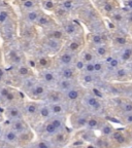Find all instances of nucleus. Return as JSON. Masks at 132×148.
<instances>
[{"mask_svg": "<svg viewBox=\"0 0 132 148\" xmlns=\"http://www.w3.org/2000/svg\"><path fill=\"white\" fill-rule=\"evenodd\" d=\"M6 44L7 47L3 51V57L7 65H9L10 67H16L26 63L24 51L18 44H15L12 42H6Z\"/></svg>", "mask_w": 132, "mask_h": 148, "instance_id": "nucleus-1", "label": "nucleus"}, {"mask_svg": "<svg viewBox=\"0 0 132 148\" xmlns=\"http://www.w3.org/2000/svg\"><path fill=\"white\" fill-rule=\"evenodd\" d=\"M0 96L4 100L5 106L14 104H24L21 90H18L17 88L7 84L0 86Z\"/></svg>", "mask_w": 132, "mask_h": 148, "instance_id": "nucleus-2", "label": "nucleus"}, {"mask_svg": "<svg viewBox=\"0 0 132 148\" xmlns=\"http://www.w3.org/2000/svg\"><path fill=\"white\" fill-rule=\"evenodd\" d=\"M40 101H30L24 102L23 110H24V118L27 120V123L30 125L35 127L38 125V111H39Z\"/></svg>", "mask_w": 132, "mask_h": 148, "instance_id": "nucleus-3", "label": "nucleus"}, {"mask_svg": "<svg viewBox=\"0 0 132 148\" xmlns=\"http://www.w3.org/2000/svg\"><path fill=\"white\" fill-rule=\"evenodd\" d=\"M82 103L91 113L98 114L103 110V103H102L101 99L95 97L90 92H85L83 98H82Z\"/></svg>", "mask_w": 132, "mask_h": 148, "instance_id": "nucleus-4", "label": "nucleus"}, {"mask_svg": "<svg viewBox=\"0 0 132 148\" xmlns=\"http://www.w3.org/2000/svg\"><path fill=\"white\" fill-rule=\"evenodd\" d=\"M64 42L65 41H62V40L53 39V38L44 36L41 40V43H40V47H41L40 49L50 56L57 55L62 51Z\"/></svg>", "mask_w": 132, "mask_h": 148, "instance_id": "nucleus-5", "label": "nucleus"}, {"mask_svg": "<svg viewBox=\"0 0 132 148\" xmlns=\"http://www.w3.org/2000/svg\"><path fill=\"white\" fill-rule=\"evenodd\" d=\"M91 112H89L88 110H77L74 111L73 113H71L70 115V123H71L72 129L74 130H82L85 129L88 121L89 117L91 115Z\"/></svg>", "mask_w": 132, "mask_h": 148, "instance_id": "nucleus-6", "label": "nucleus"}, {"mask_svg": "<svg viewBox=\"0 0 132 148\" xmlns=\"http://www.w3.org/2000/svg\"><path fill=\"white\" fill-rule=\"evenodd\" d=\"M77 57L79 55L77 53L62 49L60 53H57V57L54 58V66H56V68L64 67V66H73Z\"/></svg>", "mask_w": 132, "mask_h": 148, "instance_id": "nucleus-7", "label": "nucleus"}, {"mask_svg": "<svg viewBox=\"0 0 132 148\" xmlns=\"http://www.w3.org/2000/svg\"><path fill=\"white\" fill-rule=\"evenodd\" d=\"M84 46H85V37H84L83 33V34H79L77 36L71 37L67 41H65L62 49H65V51H68L70 53L79 55L84 49Z\"/></svg>", "mask_w": 132, "mask_h": 148, "instance_id": "nucleus-8", "label": "nucleus"}, {"mask_svg": "<svg viewBox=\"0 0 132 148\" xmlns=\"http://www.w3.org/2000/svg\"><path fill=\"white\" fill-rule=\"evenodd\" d=\"M17 28H18V25L14 18L0 26V33L5 42L14 41L17 33Z\"/></svg>", "mask_w": 132, "mask_h": 148, "instance_id": "nucleus-9", "label": "nucleus"}, {"mask_svg": "<svg viewBox=\"0 0 132 148\" xmlns=\"http://www.w3.org/2000/svg\"><path fill=\"white\" fill-rule=\"evenodd\" d=\"M58 77L59 76L57 74V71H56V69H53V68L39 70V74H38L39 81L44 83L48 88H55Z\"/></svg>", "mask_w": 132, "mask_h": 148, "instance_id": "nucleus-10", "label": "nucleus"}, {"mask_svg": "<svg viewBox=\"0 0 132 148\" xmlns=\"http://www.w3.org/2000/svg\"><path fill=\"white\" fill-rule=\"evenodd\" d=\"M70 139H71V132H69L67 129H65L56 133L49 140L56 148H64L70 142Z\"/></svg>", "mask_w": 132, "mask_h": 148, "instance_id": "nucleus-11", "label": "nucleus"}, {"mask_svg": "<svg viewBox=\"0 0 132 148\" xmlns=\"http://www.w3.org/2000/svg\"><path fill=\"white\" fill-rule=\"evenodd\" d=\"M63 94H64L65 102L68 105H73L77 104V102L82 101V98H83L84 94H85V90L82 88V86L79 83L77 86H73L69 90L63 92Z\"/></svg>", "mask_w": 132, "mask_h": 148, "instance_id": "nucleus-12", "label": "nucleus"}, {"mask_svg": "<svg viewBox=\"0 0 132 148\" xmlns=\"http://www.w3.org/2000/svg\"><path fill=\"white\" fill-rule=\"evenodd\" d=\"M4 119L7 120H16L24 118L23 104H14L4 107L3 110Z\"/></svg>", "mask_w": 132, "mask_h": 148, "instance_id": "nucleus-13", "label": "nucleus"}, {"mask_svg": "<svg viewBox=\"0 0 132 148\" xmlns=\"http://www.w3.org/2000/svg\"><path fill=\"white\" fill-rule=\"evenodd\" d=\"M3 127H7L9 129H12V131L17 133V134H21V133H25L27 131H30L31 127L30 125L27 123V120L25 118L22 119H16V120H3Z\"/></svg>", "mask_w": 132, "mask_h": 148, "instance_id": "nucleus-14", "label": "nucleus"}, {"mask_svg": "<svg viewBox=\"0 0 132 148\" xmlns=\"http://www.w3.org/2000/svg\"><path fill=\"white\" fill-rule=\"evenodd\" d=\"M30 75H33V71L26 63L19 65V66H16V67H12V74H10V76L15 80H19L20 83L22 82L23 79H25L28 76H30Z\"/></svg>", "mask_w": 132, "mask_h": 148, "instance_id": "nucleus-15", "label": "nucleus"}, {"mask_svg": "<svg viewBox=\"0 0 132 148\" xmlns=\"http://www.w3.org/2000/svg\"><path fill=\"white\" fill-rule=\"evenodd\" d=\"M61 29L63 30L66 37L71 38V37L77 36L79 34H83V28L79 23L74 21H64L63 25L61 26Z\"/></svg>", "mask_w": 132, "mask_h": 148, "instance_id": "nucleus-16", "label": "nucleus"}, {"mask_svg": "<svg viewBox=\"0 0 132 148\" xmlns=\"http://www.w3.org/2000/svg\"><path fill=\"white\" fill-rule=\"evenodd\" d=\"M48 90H49V88L44 83L39 81L26 94V96L28 98H30L31 100H34V101H42L44 99V96H46Z\"/></svg>", "mask_w": 132, "mask_h": 148, "instance_id": "nucleus-17", "label": "nucleus"}, {"mask_svg": "<svg viewBox=\"0 0 132 148\" xmlns=\"http://www.w3.org/2000/svg\"><path fill=\"white\" fill-rule=\"evenodd\" d=\"M34 59L36 61V68L38 70L49 69L54 66V59L51 58V56L46 53L40 49V51L37 55L34 56Z\"/></svg>", "mask_w": 132, "mask_h": 148, "instance_id": "nucleus-18", "label": "nucleus"}, {"mask_svg": "<svg viewBox=\"0 0 132 148\" xmlns=\"http://www.w3.org/2000/svg\"><path fill=\"white\" fill-rule=\"evenodd\" d=\"M56 71H57L58 76L61 78L71 79V80H79V72L73 66L58 67L56 68Z\"/></svg>", "mask_w": 132, "mask_h": 148, "instance_id": "nucleus-19", "label": "nucleus"}, {"mask_svg": "<svg viewBox=\"0 0 132 148\" xmlns=\"http://www.w3.org/2000/svg\"><path fill=\"white\" fill-rule=\"evenodd\" d=\"M42 101L46 102L49 104H51V103H58V102H64V94L55 88H49L46 96H44V99Z\"/></svg>", "mask_w": 132, "mask_h": 148, "instance_id": "nucleus-20", "label": "nucleus"}, {"mask_svg": "<svg viewBox=\"0 0 132 148\" xmlns=\"http://www.w3.org/2000/svg\"><path fill=\"white\" fill-rule=\"evenodd\" d=\"M50 109H51L52 116L54 115H68L70 112V107L66 102H58V103H51Z\"/></svg>", "mask_w": 132, "mask_h": 148, "instance_id": "nucleus-21", "label": "nucleus"}, {"mask_svg": "<svg viewBox=\"0 0 132 148\" xmlns=\"http://www.w3.org/2000/svg\"><path fill=\"white\" fill-rule=\"evenodd\" d=\"M105 123L106 121L102 117H100L99 115H97V114H91L88 121H87V125L85 129L90 130V131H98V130L101 129V127Z\"/></svg>", "mask_w": 132, "mask_h": 148, "instance_id": "nucleus-22", "label": "nucleus"}, {"mask_svg": "<svg viewBox=\"0 0 132 148\" xmlns=\"http://www.w3.org/2000/svg\"><path fill=\"white\" fill-rule=\"evenodd\" d=\"M42 12L39 8L33 9L30 12H26L22 14V23L23 24H29V25H35L40 16Z\"/></svg>", "mask_w": 132, "mask_h": 148, "instance_id": "nucleus-23", "label": "nucleus"}, {"mask_svg": "<svg viewBox=\"0 0 132 148\" xmlns=\"http://www.w3.org/2000/svg\"><path fill=\"white\" fill-rule=\"evenodd\" d=\"M77 84H79V80H71V79H65V78L58 77L55 88H57V90L62 92H67V90H69L70 88H72L73 86H77Z\"/></svg>", "mask_w": 132, "mask_h": 148, "instance_id": "nucleus-24", "label": "nucleus"}, {"mask_svg": "<svg viewBox=\"0 0 132 148\" xmlns=\"http://www.w3.org/2000/svg\"><path fill=\"white\" fill-rule=\"evenodd\" d=\"M87 40H88L90 46H97V45H101V44L107 43L106 37H105V35L103 32L90 33V34L88 35V37H87Z\"/></svg>", "mask_w": 132, "mask_h": 148, "instance_id": "nucleus-25", "label": "nucleus"}, {"mask_svg": "<svg viewBox=\"0 0 132 148\" xmlns=\"http://www.w3.org/2000/svg\"><path fill=\"white\" fill-rule=\"evenodd\" d=\"M90 49L93 51L94 55L96 56V58L99 59V60H104L109 56L111 55V47H109V45L107 43L101 44V45H97V46H91Z\"/></svg>", "mask_w": 132, "mask_h": 148, "instance_id": "nucleus-26", "label": "nucleus"}, {"mask_svg": "<svg viewBox=\"0 0 132 148\" xmlns=\"http://www.w3.org/2000/svg\"><path fill=\"white\" fill-rule=\"evenodd\" d=\"M38 82H39L38 76H35L34 74H33V75H30V76H28V77H26L25 79H23L22 82L20 83V86H20V90L26 95V94H27V92Z\"/></svg>", "mask_w": 132, "mask_h": 148, "instance_id": "nucleus-27", "label": "nucleus"}, {"mask_svg": "<svg viewBox=\"0 0 132 148\" xmlns=\"http://www.w3.org/2000/svg\"><path fill=\"white\" fill-rule=\"evenodd\" d=\"M35 25L42 28L44 30H48V29H51V28H53V27H56V22L51 16L46 14L42 12V14H40L39 18H38V20H37Z\"/></svg>", "mask_w": 132, "mask_h": 148, "instance_id": "nucleus-28", "label": "nucleus"}, {"mask_svg": "<svg viewBox=\"0 0 132 148\" xmlns=\"http://www.w3.org/2000/svg\"><path fill=\"white\" fill-rule=\"evenodd\" d=\"M2 140H4L6 143L10 144L12 146H14L15 148L18 147L19 144V136L15 131H12V129H9L7 127H4V132H3Z\"/></svg>", "mask_w": 132, "mask_h": 148, "instance_id": "nucleus-29", "label": "nucleus"}, {"mask_svg": "<svg viewBox=\"0 0 132 148\" xmlns=\"http://www.w3.org/2000/svg\"><path fill=\"white\" fill-rule=\"evenodd\" d=\"M52 117V112L50 109L49 103L44 101H40L39 111H38V123H44L46 120H49ZM38 123V125H39Z\"/></svg>", "mask_w": 132, "mask_h": 148, "instance_id": "nucleus-30", "label": "nucleus"}, {"mask_svg": "<svg viewBox=\"0 0 132 148\" xmlns=\"http://www.w3.org/2000/svg\"><path fill=\"white\" fill-rule=\"evenodd\" d=\"M111 74H113V79L117 81H126L132 76L131 72L128 70L126 66H123V65L115 70Z\"/></svg>", "mask_w": 132, "mask_h": 148, "instance_id": "nucleus-31", "label": "nucleus"}, {"mask_svg": "<svg viewBox=\"0 0 132 148\" xmlns=\"http://www.w3.org/2000/svg\"><path fill=\"white\" fill-rule=\"evenodd\" d=\"M21 36L23 39L34 40L36 38V30H35L34 25H29V24H21Z\"/></svg>", "mask_w": 132, "mask_h": 148, "instance_id": "nucleus-32", "label": "nucleus"}, {"mask_svg": "<svg viewBox=\"0 0 132 148\" xmlns=\"http://www.w3.org/2000/svg\"><path fill=\"white\" fill-rule=\"evenodd\" d=\"M117 57L120 59L122 64H127L128 62L132 61V44L130 43L119 49Z\"/></svg>", "mask_w": 132, "mask_h": 148, "instance_id": "nucleus-33", "label": "nucleus"}, {"mask_svg": "<svg viewBox=\"0 0 132 148\" xmlns=\"http://www.w3.org/2000/svg\"><path fill=\"white\" fill-rule=\"evenodd\" d=\"M98 77H99V75H96V74L79 73V80H81V82H82L83 86L92 88V86H95V84L97 83Z\"/></svg>", "mask_w": 132, "mask_h": 148, "instance_id": "nucleus-34", "label": "nucleus"}, {"mask_svg": "<svg viewBox=\"0 0 132 148\" xmlns=\"http://www.w3.org/2000/svg\"><path fill=\"white\" fill-rule=\"evenodd\" d=\"M109 141H111V146H123L127 143V137L123 132H114L111 136L109 137Z\"/></svg>", "mask_w": 132, "mask_h": 148, "instance_id": "nucleus-35", "label": "nucleus"}, {"mask_svg": "<svg viewBox=\"0 0 132 148\" xmlns=\"http://www.w3.org/2000/svg\"><path fill=\"white\" fill-rule=\"evenodd\" d=\"M49 121L58 130V131H62V130L67 129L66 127V121H67V115H54L49 119Z\"/></svg>", "mask_w": 132, "mask_h": 148, "instance_id": "nucleus-36", "label": "nucleus"}, {"mask_svg": "<svg viewBox=\"0 0 132 148\" xmlns=\"http://www.w3.org/2000/svg\"><path fill=\"white\" fill-rule=\"evenodd\" d=\"M44 36L50 37V38H53V39H57V40H62L64 41V39L66 38V35L64 34L63 30L61 28H57V27H53L51 29H48V30H44Z\"/></svg>", "mask_w": 132, "mask_h": 148, "instance_id": "nucleus-37", "label": "nucleus"}, {"mask_svg": "<svg viewBox=\"0 0 132 148\" xmlns=\"http://www.w3.org/2000/svg\"><path fill=\"white\" fill-rule=\"evenodd\" d=\"M129 41H130L129 37L125 34H121V33L120 34H116L113 37V39H111L113 45H114L115 47H117L118 49H122V47H124V46L130 44Z\"/></svg>", "mask_w": 132, "mask_h": 148, "instance_id": "nucleus-38", "label": "nucleus"}, {"mask_svg": "<svg viewBox=\"0 0 132 148\" xmlns=\"http://www.w3.org/2000/svg\"><path fill=\"white\" fill-rule=\"evenodd\" d=\"M25 148H56L49 139L40 138L37 141H32L28 144Z\"/></svg>", "mask_w": 132, "mask_h": 148, "instance_id": "nucleus-39", "label": "nucleus"}, {"mask_svg": "<svg viewBox=\"0 0 132 148\" xmlns=\"http://www.w3.org/2000/svg\"><path fill=\"white\" fill-rule=\"evenodd\" d=\"M14 12L9 6H0V26L14 18Z\"/></svg>", "mask_w": 132, "mask_h": 148, "instance_id": "nucleus-40", "label": "nucleus"}, {"mask_svg": "<svg viewBox=\"0 0 132 148\" xmlns=\"http://www.w3.org/2000/svg\"><path fill=\"white\" fill-rule=\"evenodd\" d=\"M79 57L84 61L85 63H91V62H94V61L97 60L96 58V56L94 55L93 51L91 49H85L79 53Z\"/></svg>", "mask_w": 132, "mask_h": 148, "instance_id": "nucleus-41", "label": "nucleus"}, {"mask_svg": "<svg viewBox=\"0 0 132 148\" xmlns=\"http://www.w3.org/2000/svg\"><path fill=\"white\" fill-rule=\"evenodd\" d=\"M77 138H79V140H82V141L93 142L95 137H94V134H93L92 131L87 130V129H82V130H79Z\"/></svg>", "mask_w": 132, "mask_h": 148, "instance_id": "nucleus-42", "label": "nucleus"}, {"mask_svg": "<svg viewBox=\"0 0 132 148\" xmlns=\"http://www.w3.org/2000/svg\"><path fill=\"white\" fill-rule=\"evenodd\" d=\"M38 8V3L37 0H26L23 3L20 4V9H21L22 14L26 12H30L33 9Z\"/></svg>", "mask_w": 132, "mask_h": 148, "instance_id": "nucleus-43", "label": "nucleus"}, {"mask_svg": "<svg viewBox=\"0 0 132 148\" xmlns=\"http://www.w3.org/2000/svg\"><path fill=\"white\" fill-rule=\"evenodd\" d=\"M101 8H102V10H103L106 14H109V16L111 14H113L115 10L119 9L114 0H105L104 2H103V4H102Z\"/></svg>", "mask_w": 132, "mask_h": 148, "instance_id": "nucleus-44", "label": "nucleus"}, {"mask_svg": "<svg viewBox=\"0 0 132 148\" xmlns=\"http://www.w3.org/2000/svg\"><path fill=\"white\" fill-rule=\"evenodd\" d=\"M109 18H111V20L113 21V23H114L115 25L122 24L125 22V14H123L120 9H117L113 14H109Z\"/></svg>", "mask_w": 132, "mask_h": 148, "instance_id": "nucleus-45", "label": "nucleus"}, {"mask_svg": "<svg viewBox=\"0 0 132 148\" xmlns=\"http://www.w3.org/2000/svg\"><path fill=\"white\" fill-rule=\"evenodd\" d=\"M105 63L103 60H99L97 59L96 61H94V70H95L96 75H101L105 72Z\"/></svg>", "mask_w": 132, "mask_h": 148, "instance_id": "nucleus-46", "label": "nucleus"}, {"mask_svg": "<svg viewBox=\"0 0 132 148\" xmlns=\"http://www.w3.org/2000/svg\"><path fill=\"white\" fill-rule=\"evenodd\" d=\"M100 133L103 137H109L113 133L115 132V129L113 127V125L109 123H105L104 125H102L101 129L99 130Z\"/></svg>", "mask_w": 132, "mask_h": 148, "instance_id": "nucleus-47", "label": "nucleus"}, {"mask_svg": "<svg viewBox=\"0 0 132 148\" xmlns=\"http://www.w3.org/2000/svg\"><path fill=\"white\" fill-rule=\"evenodd\" d=\"M42 7L48 12H55L57 7H56V3L53 0H44L42 2Z\"/></svg>", "mask_w": 132, "mask_h": 148, "instance_id": "nucleus-48", "label": "nucleus"}, {"mask_svg": "<svg viewBox=\"0 0 132 148\" xmlns=\"http://www.w3.org/2000/svg\"><path fill=\"white\" fill-rule=\"evenodd\" d=\"M85 65H86V63L84 62L79 57H77V59L75 60V62H74V64H73V67L81 73V72L84 70V68H85Z\"/></svg>", "mask_w": 132, "mask_h": 148, "instance_id": "nucleus-49", "label": "nucleus"}, {"mask_svg": "<svg viewBox=\"0 0 132 148\" xmlns=\"http://www.w3.org/2000/svg\"><path fill=\"white\" fill-rule=\"evenodd\" d=\"M121 110L123 112V114H127V113H131L132 112V103L131 102H126L121 104Z\"/></svg>", "mask_w": 132, "mask_h": 148, "instance_id": "nucleus-50", "label": "nucleus"}, {"mask_svg": "<svg viewBox=\"0 0 132 148\" xmlns=\"http://www.w3.org/2000/svg\"><path fill=\"white\" fill-rule=\"evenodd\" d=\"M81 73H90V74H95V70H94V62L86 63L85 68Z\"/></svg>", "mask_w": 132, "mask_h": 148, "instance_id": "nucleus-51", "label": "nucleus"}, {"mask_svg": "<svg viewBox=\"0 0 132 148\" xmlns=\"http://www.w3.org/2000/svg\"><path fill=\"white\" fill-rule=\"evenodd\" d=\"M90 92L91 94H93V95L95 96V97H97V98H99V99H103V92H102L101 90H99L98 88H96V86H92L91 88V90H90Z\"/></svg>", "mask_w": 132, "mask_h": 148, "instance_id": "nucleus-52", "label": "nucleus"}, {"mask_svg": "<svg viewBox=\"0 0 132 148\" xmlns=\"http://www.w3.org/2000/svg\"><path fill=\"white\" fill-rule=\"evenodd\" d=\"M122 120H123V123H126V125H132V112L131 113L124 114L123 117H122Z\"/></svg>", "mask_w": 132, "mask_h": 148, "instance_id": "nucleus-53", "label": "nucleus"}, {"mask_svg": "<svg viewBox=\"0 0 132 148\" xmlns=\"http://www.w3.org/2000/svg\"><path fill=\"white\" fill-rule=\"evenodd\" d=\"M0 148H15L14 146H12L10 144L6 143L4 140L0 139Z\"/></svg>", "mask_w": 132, "mask_h": 148, "instance_id": "nucleus-54", "label": "nucleus"}, {"mask_svg": "<svg viewBox=\"0 0 132 148\" xmlns=\"http://www.w3.org/2000/svg\"><path fill=\"white\" fill-rule=\"evenodd\" d=\"M125 21H127L128 23L132 24V10H129L127 14H125Z\"/></svg>", "mask_w": 132, "mask_h": 148, "instance_id": "nucleus-55", "label": "nucleus"}, {"mask_svg": "<svg viewBox=\"0 0 132 148\" xmlns=\"http://www.w3.org/2000/svg\"><path fill=\"white\" fill-rule=\"evenodd\" d=\"M5 105H4V100L2 99V97L0 96V108L1 109H4Z\"/></svg>", "mask_w": 132, "mask_h": 148, "instance_id": "nucleus-56", "label": "nucleus"}, {"mask_svg": "<svg viewBox=\"0 0 132 148\" xmlns=\"http://www.w3.org/2000/svg\"><path fill=\"white\" fill-rule=\"evenodd\" d=\"M83 148H99L97 145H95V144H93V143H91V144H88V145H86L85 147H83Z\"/></svg>", "mask_w": 132, "mask_h": 148, "instance_id": "nucleus-57", "label": "nucleus"}, {"mask_svg": "<svg viewBox=\"0 0 132 148\" xmlns=\"http://www.w3.org/2000/svg\"><path fill=\"white\" fill-rule=\"evenodd\" d=\"M126 67L128 68V70H129L130 72H131L132 74V61H130V62L127 63V65H126Z\"/></svg>", "mask_w": 132, "mask_h": 148, "instance_id": "nucleus-58", "label": "nucleus"}, {"mask_svg": "<svg viewBox=\"0 0 132 148\" xmlns=\"http://www.w3.org/2000/svg\"><path fill=\"white\" fill-rule=\"evenodd\" d=\"M3 132H4V127H2V125H0V139H2Z\"/></svg>", "mask_w": 132, "mask_h": 148, "instance_id": "nucleus-59", "label": "nucleus"}, {"mask_svg": "<svg viewBox=\"0 0 132 148\" xmlns=\"http://www.w3.org/2000/svg\"><path fill=\"white\" fill-rule=\"evenodd\" d=\"M24 1H26V0H18V2H19V4H21V3H23Z\"/></svg>", "mask_w": 132, "mask_h": 148, "instance_id": "nucleus-60", "label": "nucleus"}, {"mask_svg": "<svg viewBox=\"0 0 132 148\" xmlns=\"http://www.w3.org/2000/svg\"><path fill=\"white\" fill-rule=\"evenodd\" d=\"M130 135H131V138H132V127H131V130H130Z\"/></svg>", "mask_w": 132, "mask_h": 148, "instance_id": "nucleus-61", "label": "nucleus"}, {"mask_svg": "<svg viewBox=\"0 0 132 148\" xmlns=\"http://www.w3.org/2000/svg\"><path fill=\"white\" fill-rule=\"evenodd\" d=\"M131 97H132V92H131Z\"/></svg>", "mask_w": 132, "mask_h": 148, "instance_id": "nucleus-62", "label": "nucleus"}, {"mask_svg": "<svg viewBox=\"0 0 132 148\" xmlns=\"http://www.w3.org/2000/svg\"><path fill=\"white\" fill-rule=\"evenodd\" d=\"M124 1H125V0H124Z\"/></svg>", "mask_w": 132, "mask_h": 148, "instance_id": "nucleus-63", "label": "nucleus"}]
</instances>
